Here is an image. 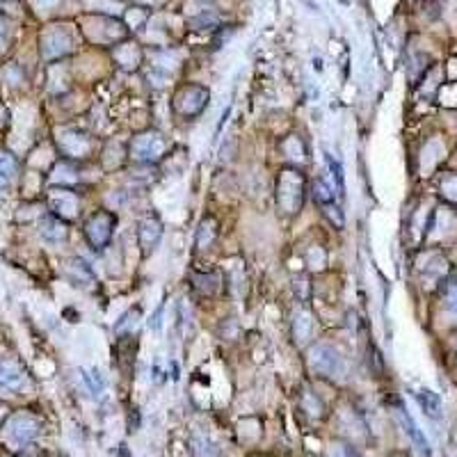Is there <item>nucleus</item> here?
Masks as SVG:
<instances>
[{"label": "nucleus", "mask_w": 457, "mask_h": 457, "mask_svg": "<svg viewBox=\"0 0 457 457\" xmlns=\"http://www.w3.org/2000/svg\"><path fill=\"white\" fill-rule=\"evenodd\" d=\"M3 190H5V183H3V181H0V195H3Z\"/></svg>", "instance_id": "obj_12"}, {"label": "nucleus", "mask_w": 457, "mask_h": 457, "mask_svg": "<svg viewBox=\"0 0 457 457\" xmlns=\"http://www.w3.org/2000/svg\"><path fill=\"white\" fill-rule=\"evenodd\" d=\"M37 428H39V423L33 416H28V414H16V416H12L9 423L5 425V441L9 446H14V448L26 446L28 441L35 439Z\"/></svg>", "instance_id": "obj_1"}, {"label": "nucleus", "mask_w": 457, "mask_h": 457, "mask_svg": "<svg viewBox=\"0 0 457 457\" xmlns=\"http://www.w3.org/2000/svg\"><path fill=\"white\" fill-rule=\"evenodd\" d=\"M3 412H5V409H3V407H0V419H3Z\"/></svg>", "instance_id": "obj_13"}, {"label": "nucleus", "mask_w": 457, "mask_h": 457, "mask_svg": "<svg viewBox=\"0 0 457 457\" xmlns=\"http://www.w3.org/2000/svg\"><path fill=\"white\" fill-rule=\"evenodd\" d=\"M3 33H5V28H3V21H0V44H3Z\"/></svg>", "instance_id": "obj_11"}, {"label": "nucleus", "mask_w": 457, "mask_h": 457, "mask_svg": "<svg viewBox=\"0 0 457 457\" xmlns=\"http://www.w3.org/2000/svg\"><path fill=\"white\" fill-rule=\"evenodd\" d=\"M443 188H446V193H448L451 197H455V199H457V178H451L448 183H446Z\"/></svg>", "instance_id": "obj_8"}, {"label": "nucleus", "mask_w": 457, "mask_h": 457, "mask_svg": "<svg viewBox=\"0 0 457 457\" xmlns=\"http://www.w3.org/2000/svg\"><path fill=\"white\" fill-rule=\"evenodd\" d=\"M0 174H5V176H12V174H14V163H12V158L5 156V154H0Z\"/></svg>", "instance_id": "obj_7"}, {"label": "nucleus", "mask_w": 457, "mask_h": 457, "mask_svg": "<svg viewBox=\"0 0 457 457\" xmlns=\"http://www.w3.org/2000/svg\"><path fill=\"white\" fill-rule=\"evenodd\" d=\"M451 306L457 311V286H455V291H453V295H451Z\"/></svg>", "instance_id": "obj_10"}, {"label": "nucleus", "mask_w": 457, "mask_h": 457, "mask_svg": "<svg viewBox=\"0 0 457 457\" xmlns=\"http://www.w3.org/2000/svg\"><path fill=\"white\" fill-rule=\"evenodd\" d=\"M414 396H416L421 409H423L425 414H428V416H432V419H439V416H441V400H439V396H437L434 391L421 389V391L414 393Z\"/></svg>", "instance_id": "obj_4"}, {"label": "nucleus", "mask_w": 457, "mask_h": 457, "mask_svg": "<svg viewBox=\"0 0 457 457\" xmlns=\"http://www.w3.org/2000/svg\"><path fill=\"white\" fill-rule=\"evenodd\" d=\"M400 412V421H402V425H405V432L409 434V439L414 441V446L419 448V453L421 455H425V457H430V443H428V439H425V434L421 432V428L416 425V421H414L412 416H409V412L407 409H398Z\"/></svg>", "instance_id": "obj_2"}, {"label": "nucleus", "mask_w": 457, "mask_h": 457, "mask_svg": "<svg viewBox=\"0 0 457 457\" xmlns=\"http://www.w3.org/2000/svg\"><path fill=\"white\" fill-rule=\"evenodd\" d=\"M327 163H329V169H332V174H334V178H336V186H338V193L343 195V190H345V183H343V169H341V165H338L336 161H332V158L327 156Z\"/></svg>", "instance_id": "obj_6"}, {"label": "nucleus", "mask_w": 457, "mask_h": 457, "mask_svg": "<svg viewBox=\"0 0 457 457\" xmlns=\"http://www.w3.org/2000/svg\"><path fill=\"white\" fill-rule=\"evenodd\" d=\"M334 457H357V455H355L353 451H350V448H338Z\"/></svg>", "instance_id": "obj_9"}, {"label": "nucleus", "mask_w": 457, "mask_h": 457, "mask_svg": "<svg viewBox=\"0 0 457 457\" xmlns=\"http://www.w3.org/2000/svg\"><path fill=\"white\" fill-rule=\"evenodd\" d=\"M53 204L62 215H73V210H76V199L65 193H53Z\"/></svg>", "instance_id": "obj_5"}, {"label": "nucleus", "mask_w": 457, "mask_h": 457, "mask_svg": "<svg viewBox=\"0 0 457 457\" xmlns=\"http://www.w3.org/2000/svg\"><path fill=\"white\" fill-rule=\"evenodd\" d=\"M21 385H23V373L9 361H0V389L16 391Z\"/></svg>", "instance_id": "obj_3"}]
</instances>
